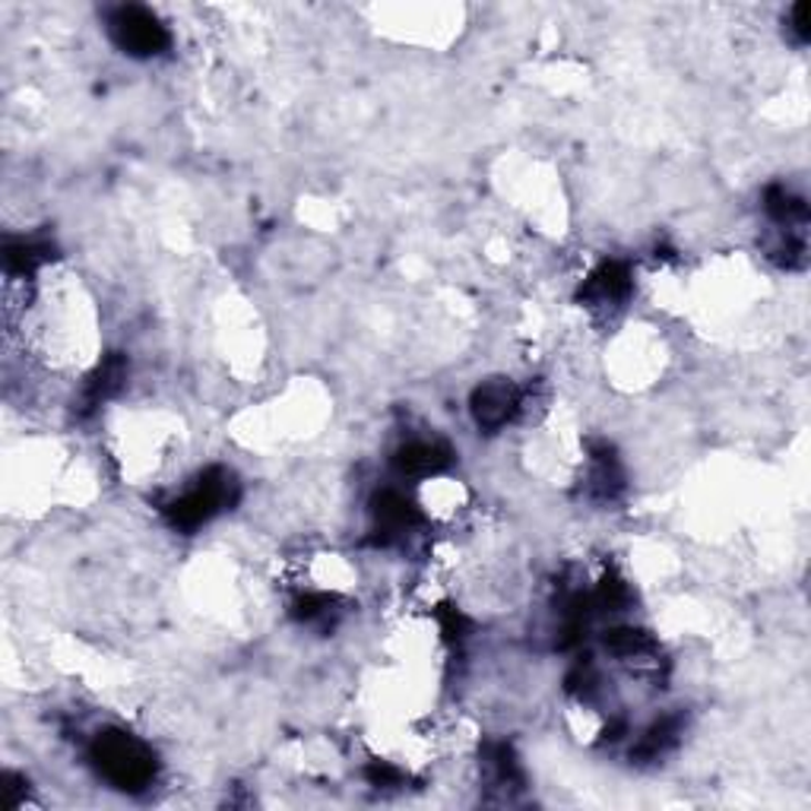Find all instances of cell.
<instances>
[{"mask_svg":"<svg viewBox=\"0 0 811 811\" xmlns=\"http://www.w3.org/2000/svg\"><path fill=\"white\" fill-rule=\"evenodd\" d=\"M89 761L108 783L120 792H144L156 780V755L152 748L130 733L105 729L89 745Z\"/></svg>","mask_w":811,"mask_h":811,"instance_id":"1","label":"cell"},{"mask_svg":"<svg viewBox=\"0 0 811 811\" xmlns=\"http://www.w3.org/2000/svg\"><path fill=\"white\" fill-rule=\"evenodd\" d=\"M239 498V482L229 470L213 466L203 476L193 482L191 488L175 498L166 507V520L181 533H193L203 524H210L215 514H222L225 507H232Z\"/></svg>","mask_w":811,"mask_h":811,"instance_id":"2","label":"cell"},{"mask_svg":"<svg viewBox=\"0 0 811 811\" xmlns=\"http://www.w3.org/2000/svg\"><path fill=\"white\" fill-rule=\"evenodd\" d=\"M108 32H112V42L130 57H156L171 42V35H168L166 25L159 23V17L149 13L146 7H137V3L112 10Z\"/></svg>","mask_w":811,"mask_h":811,"instance_id":"3","label":"cell"},{"mask_svg":"<svg viewBox=\"0 0 811 811\" xmlns=\"http://www.w3.org/2000/svg\"><path fill=\"white\" fill-rule=\"evenodd\" d=\"M524 409V393L520 387L504 378H492V381L478 383L470 397V412L473 422L482 431H502L507 422L517 419V412Z\"/></svg>","mask_w":811,"mask_h":811,"instance_id":"4","label":"cell"},{"mask_svg":"<svg viewBox=\"0 0 811 811\" xmlns=\"http://www.w3.org/2000/svg\"><path fill=\"white\" fill-rule=\"evenodd\" d=\"M371 517H375V543L390 546L397 539H403L406 533H412L419 526V507L406 498L403 492L387 488L381 495H375L371 502Z\"/></svg>","mask_w":811,"mask_h":811,"instance_id":"5","label":"cell"},{"mask_svg":"<svg viewBox=\"0 0 811 811\" xmlns=\"http://www.w3.org/2000/svg\"><path fill=\"white\" fill-rule=\"evenodd\" d=\"M631 288H634L631 266L621 261H605L590 273V280L580 288V298L593 308H615L631 295Z\"/></svg>","mask_w":811,"mask_h":811,"instance_id":"6","label":"cell"},{"mask_svg":"<svg viewBox=\"0 0 811 811\" xmlns=\"http://www.w3.org/2000/svg\"><path fill=\"white\" fill-rule=\"evenodd\" d=\"M454 463V451L444 444V441H409L403 444L397 456H393V466L397 473L406 478H429L444 473L447 466Z\"/></svg>","mask_w":811,"mask_h":811,"instance_id":"7","label":"cell"},{"mask_svg":"<svg viewBox=\"0 0 811 811\" xmlns=\"http://www.w3.org/2000/svg\"><path fill=\"white\" fill-rule=\"evenodd\" d=\"M590 495L599 502H615L624 492V470H621L619 456L609 444H597L593 456H590V478H587Z\"/></svg>","mask_w":811,"mask_h":811,"instance_id":"8","label":"cell"},{"mask_svg":"<svg viewBox=\"0 0 811 811\" xmlns=\"http://www.w3.org/2000/svg\"><path fill=\"white\" fill-rule=\"evenodd\" d=\"M605 650L612 656H619L624 663H646L650 656H656V641L650 638V631L634 628V624H619L605 631Z\"/></svg>","mask_w":811,"mask_h":811,"instance_id":"9","label":"cell"},{"mask_svg":"<svg viewBox=\"0 0 811 811\" xmlns=\"http://www.w3.org/2000/svg\"><path fill=\"white\" fill-rule=\"evenodd\" d=\"M682 739V716H663L646 729L641 741L634 745L631 758L634 761H660Z\"/></svg>","mask_w":811,"mask_h":811,"instance_id":"10","label":"cell"},{"mask_svg":"<svg viewBox=\"0 0 811 811\" xmlns=\"http://www.w3.org/2000/svg\"><path fill=\"white\" fill-rule=\"evenodd\" d=\"M51 261V244L45 241H10L3 247V263L10 276H32Z\"/></svg>","mask_w":811,"mask_h":811,"instance_id":"11","label":"cell"},{"mask_svg":"<svg viewBox=\"0 0 811 811\" xmlns=\"http://www.w3.org/2000/svg\"><path fill=\"white\" fill-rule=\"evenodd\" d=\"M124 381H127V361L120 356L105 358V361L98 365L96 375H93L89 383H86V406L93 409V406L112 400L120 387H124Z\"/></svg>","mask_w":811,"mask_h":811,"instance_id":"12","label":"cell"},{"mask_svg":"<svg viewBox=\"0 0 811 811\" xmlns=\"http://www.w3.org/2000/svg\"><path fill=\"white\" fill-rule=\"evenodd\" d=\"M292 615L305 624H334L336 615V599L327 597V593H305L292 602Z\"/></svg>","mask_w":811,"mask_h":811,"instance_id":"13","label":"cell"},{"mask_svg":"<svg viewBox=\"0 0 811 811\" xmlns=\"http://www.w3.org/2000/svg\"><path fill=\"white\" fill-rule=\"evenodd\" d=\"M365 777H368V783L378 789H390V787H400L403 783V770H397V767H390V763H381L375 761L368 770H365Z\"/></svg>","mask_w":811,"mask_h":811,"instance_id":"14","label":"cell"},{"mask_svg":"<svg viewBox=\"0 0 811 811\" xmlns=\"http://www.w3.org/2000/svg\"><path fill=\"white\" fill-rule=\"evenodd\" d=\"M0 796L7 809H20L25 802V780L17 773H3L0 777Z\"/></svg>","mask_w":811,"mask_h":811,"instance_id":"15","label":"cell"},{"mask_svg":"<svg viewBox=\"0 0 811 811\" xmlns=\"http://www.w3.org/2000/svg\"><path fill=\"white\" fill-rule=\"evenodd\" d=\"M438 624H441V634L447 641H463L466 638V628H470V621L463 619L456 609H447V605H444V612H438Z\"/></svg>","mask_w":811,"mask_h":811,"instance_id":"16","label":"cell"},{"mask_svg":"<svg viewBox=\"0 0 811 811\" xmlns=\"http://www.w3.org/2000/svg\"><path fill=\"white\" fill-rule=\"evenodd\" d=\"M789 25H792V32H796V39H799V42H809V35H811L809 3H796V7H792V13H789Z\"/></svg>","mask_w":811,"mask_h":811,"instance_id":"17","label":"cell"}]
</instances>
